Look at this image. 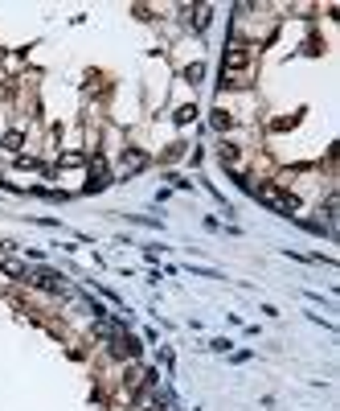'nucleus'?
Here are the masks:
<instances>
[{
    "mask_svg": "<svg viewBox=\"0 0 340 411\" xmlns=\"http://www.w3.org/2000/svg\"><path fill=\"white\" fill-rule=\"evenodd\" d=\"M254 66H259V50L234 38L226 50V62H222V87H234V91H238V87H250Z\"/></svg>",
    "mask_w": 340,
    "mask_h": 411,
    "instance_id": "f257e3e1",
    "label": "nucleus"
},
{
    "mask_svg": "<svg viewBox=\"0 0 340 411\" xmlns=\"http://www.w3.org/2000/svg\"><path fill=\"white\" fill-rule=\"evenodd\" d=\"M0 272L13 275V280H21V275H25V263H17V259H4V263H0Z\"/></svg>",
    "mask_w": 340,
    "mask_h": 411,
    "instance_id": "20e7f679",
    "label": "nucleus"
},
{
    "mask_svg": "<svg viewBox=\"0 0 340 411\" xmlns=\"http://www.w3.org/2000/svg\"><path fill=\"white\" fill-rule=\"evenodd\" d=\"M213 128H217V132H230V128H234V116H230L226 107H217V111H213Z\"/></svg>",
    "mask_w": 340,
    "mask_h": 411,
    "instance_id": "7ed1b4c3",
    "label": "nucleus"
},
{
    "mask_svg": "<svg viewBox=\"0 0 340 411\" xmlns=\"http://www.w3.org/2000/svg\"><path fill=\"white\" fill-rule=\"evenodd\" d=\"M144 411H156V407H144Z\"/></svg>",
    "mask_w": 340,
    "mask_h": 411,
    "instance_id": "39448f33",
    "label": "nucleus"
},
{
    "mask_svg": "<svg viewBox=\"0 0 340 411\" xmlns=\"http://www.w3.org/2000/svg\"><path fill=\"white\" fill-rule=\"evenodd\" d=\"M21 144H25V136H21L17 128H13V132H4V140H0V148H4V153H21Z\"/></svg>",
    "mask_w": 340,
    "mask_h": 411,
    "instance_id": "f03ea898",
    "label": "nucleus"
}]
</instances>
